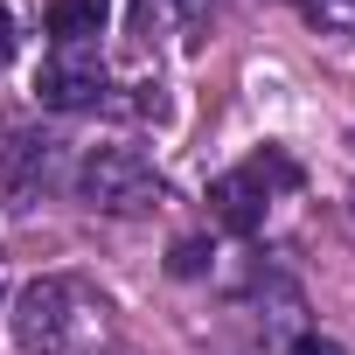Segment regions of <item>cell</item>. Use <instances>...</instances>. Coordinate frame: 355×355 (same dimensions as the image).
<instances>
[{
  "instance_id": "obj_1",
  "label": "cell",
  "mask_w": 355,
  "mask_h": 355,
  "mask_svg": "<svg viewBox=\"0 0 355 355\" xmlns=\"http://www.w3.org/2000/svg\"><path fill=\"white\" fill-rule=\"evenodd\" d=\"M8 327H15V348L21 355H77L98 327H105V300L84 286V279H35L21 300H15V313H8Z\"/></svg>"
},
{
  "instance_id": "obj_2",
  "label": "cell",
  "mask_w": 355,
  "mask_h": 355,
  "mask_svg": "<svg viewBox=\"0 0 355 355\" xmlns=\"http://www.w3.org/2000/svg\"><path fill=\"white\" fill-rule=\"evenodd\" d=\"M70 182H77L84 209H98V216H146V209L167 196L160 167H153L139 146H91V153L77 160Z\"/></svg>"
},
{
  "instance_id": "obj_3",
  "label": "cell",
  "mask_w": 355,
  "mask_h": 355,
  "mask_svg": "<svg viewBox=\"0 0 355 355\" xmlns=\"http://www.w3.org/2000/svg\"><path fill=\"white\" fill-rule=\"evenodd\" d=\"M293 182H300V167H293L279 146H265V153H251L244 167H223L216 182H209V216H216L223 230L251 237V230H265L272 196H279V189H293Z\"/></svg>"
},
{
  "instance_id": "obj_4",
  "label": "cell",
  "mask_w": 355,
  "mask_h": 355,
  "mask_svg": "<svg viewBox=\"0 0 355 355\" xmlns=\"http://www.w3.org/2000/svg\"><path fill=\"white\" fill-rule=\"evenodd\" d=\"M112 98V63L98 42H56L35 70V105L42 112H98Z\"/></svg>"
},
{
  "instance_id": "obj_5",
  "label": "cell",
  "mask_w": 355,
  "mask_h": 355,
  "mask_svg": "<svg viewBox=\"0 0 355 355\" xmlns=\"http://www.w3.org/2000/svg\"><path fill=\"white\" fill-rule=\"evenodd\" d=\"M56 174H63V139H49V132H15L0 146V196L15 209H28V196H42Z\"/></svg>"
},
{
  "instance_id": "obj_6",
  "label": "cell",
  "mask_w": 355,
  "mask_h": 355,
  "mask_svg": "<svg viewBox=\"0 0 355 355\" xmlns=\"http://www.w3.org/2000/svg\"><path fill=\"white\" fill-rule=\"evenodd\" d=\"M202 15H209V0H132V35L139 42H153V35H167V28H202Z\"/></svg>"
},
{
  "instance_id": "obj_7",
  "label": "cell",
  "mask_w": 355,
  "mask_h": 355,
  "mask_svg": "<svg viewBox=\"0 0 355 355\" xmlns=\"http://www.w3.org/2000/svg\"><path fill=\"white\" fill-rule=\"evenodd\" d=\"M105 28V0H56L49 8V35L56 42H91Z\"/></svg>"
},
{
  "instance_id": "obj_8",
  "label": "cell",
  "mask_w": 355,
  "mask_h": 355,
  "mask_svg": "<svg viewBox=\"0 0 355 355\" xmlns=\"http://www.w3.org/2000/svg\"><path fill=\"white\" fill-rule=\"evenodd\" d=\"M167 272H174V279L209 272V244H202V237H182V244H174V258H167Z\"/></svg>"
},
{
  "instance_id": "obj_9",
  "label": "cell",
  "mask_w": 355,
  "mask_h": 355,
  "mask_svg": "<svg viewBox=\"0 0 355 355\" xmlns=\"http://www.w3.org/2000/svg\"><path fill=\"white\" fill-rule=\"evenodd\" d=\"M306 15L320 28H355V0H306Z\"/></svg>"
},
{
  "instance_id": "obj_10",
  "label": "cell",
  "mask_w": 355,
  "mask_h": 355,
  "mask_svg": "<svg viewBox=\"0 0 355 355\" xmlns=\"http://www.w3.org/2000/svg\"><path fill=\"white\" fill-rule=\"evenodd\" d=\"M15 42H21V35H15V15H8V0H0V70L15 63Z\"/></svg>"
},
{
  "instance_id": "obj_11",
  "label": "cell",
  "mask_w": 355,
  "mask_h": 355,
  "mask_svg": "<svg viewBox=\"0 0 355 355\" xmlns=\"http://www.w3.org/2000/svg\"><path fill=\"white\" fill-rule=\"evenodd\" d=\"M286 355H341V348H334V341H320V334H293V348H286Z\"/></svg>"
},
{
  "instance_id": "obj_12",
  "label": "cell",
  "mask_w": 355,
  "mask_h": 355,
  "mask_svg": "<svg viewBox=\"0 0 355 355\" xmlns=\"http://www.w3.org/2000/svg\"><path fill=\"white\" fill-rule=\"evenodd\" d=\"M0 300H8V251H0Z\"/></svg>"
}]
</instances>
